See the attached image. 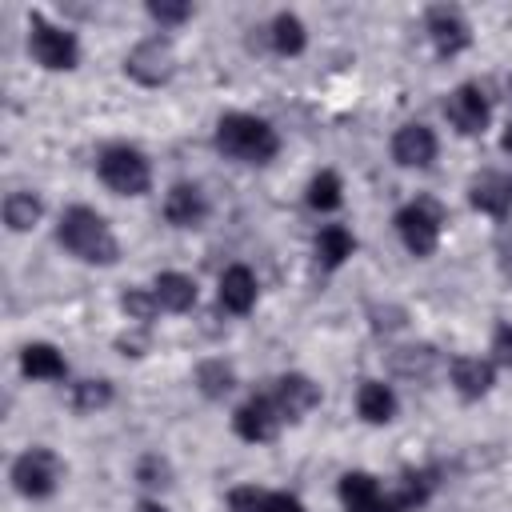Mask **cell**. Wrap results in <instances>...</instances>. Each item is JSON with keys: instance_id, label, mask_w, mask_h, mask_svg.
I'll return each mask as SVG.
<instances>
[{"instance_id": "cell-1", "label": "cell", "mask_w": 512, "mask_h": 512, "mask_svg": "<svg viewBox=\"0 0 512 512\" xmlns=\"http://www.w3.org/2000/svg\"><path fill=\"white\" fill-rule=\"evenodd\" d=\"M56 240L72 260H80L88 268H112L120 260V240H116L112 224L88 204H68L60 212Z\"/></svg>"}, {"instance_id": "cell-2", "label": "cell", "mask_w": 512, "mask_h": 512, "mask_svg": "<svg viewBox=\"0 0 512 512\" xmlns=\"http://www.w3.org/2000/svg\"><path fill=\"white\" fill-rule=\"evenodd\" d=\"M212 144H216V152L228 156L232 164L260 168V164H272V160H276V152H280V132H276L264 116H252V112H224V116L216 120Z\"/></svg>"}, {"instance_id": "cell-3", "label": "cell", "mask_w": 512, "mask_h": 512, "mask_svg": "<svg viewBox=\"0 0 512 512\" xmlns=\"http://www.w3.org/2000/svg\"><path fill=\"white\" fill-rule=\"evenodd\" d=\"M96 176L112 196H144L152 188V164L136 144H108L96 156Z\"/></svg>"}, {"instance_id": "cell-4", "label": "cell", "mask_w": 512, "mask_h": 512, "mask_svg": "<svg viewBox=\"0 0 512 512\" xmlns=\"http://www.w3.org/2000/svg\"><path fill=\"white\" fill-rule=\"evenodd\" d=\"M8 480H12L16 496H24V500H48V496H56V488L64 484V460H60L52 448L32 444V448H24V452L12 460Z\"/></svg>"}, {"instance_id": "cell-5", "label": "cell", "mask_w": 512, "mask_h": 512, "mask_svg": "<svg viewBox=\"0 0 512 512\" xmlns=\"http://www.w3.org/2000/svg\"><path fill=\"white\" fill-rule=\"evenodd\" d=\"M28 56L44 72H72L80 64V40L64 24H52L40 12H28Z\"/></svg>"}, {"instance_id": "cell-6", "label": "cell", "mask_w": 512, "mask_h": 512, "mask_svg": "<svg viewBox=\"0 0 512 512\" xmlns=\"http://www.w3.org/2000/svg\"><path fill=\"white\" fill-rule=\"evenodd\" d=\"M392 228H396V236H400V244H404V252H408V256L428 260V256L440 248L444 212H440L432 200H408L404 208H396Z\"/></svg>"}, {"instance_id": "cell-7", "label": "cell", "mask_w": 512, "mask_h": 512, "mask_svg": "<svg viewBox=\"0 0 512 512\" xmlns=\"http://www.w3.org/2000/svg\"><path fill=\"white\" fill-rule=\"evenodd\" d=\"M124 76L140 88H164L176 76V48L168 36L152 32L144 40H136L124 56Z\"/></svg>"}, {"instance_id": "cell-8", "label": "cell", "mask_w": 512, "mask_h": 512, "mask_svg": "<svg viewBox=\"0 0 512 512\" xmlns=\"http://www.w3.org/2000/svg\"><path fill=\"white\" fill-rule=\"evenodd\" d=\"M444 120L460 132V136H484L492 124V100L480 84L464 80L444 96Z\"/></svg>"}, {"instance_id": "cell-9", "label": "cell", "mask_w": 512, "mask_h": 512, "mask_svg": "<svg viewBox=\"0 0 512 512\" xmlns=\"http://www.w3.org/2000/svg\"><path fill=\"white\" fill-rule=\"evenodd\" d=\"M424 32H428L440 60H456L472 44V24L456 4H432L424 12Z\"/></svg>"}, {"instance_id": "cell-10", "label": "cell", "mask_w": 512, "mask_h": 512, "mask_svg": "<svg viewBox=\"0 0 512 512\" xmlns=\"http://www.w3.org/2000/svg\"><path fill=\"white\" fill-rule=\"evenodd\" d=\"M272 404H276V412H280V420L284 424H296V420H304L312 408H320V384L312 380V376H304V372H284V376H276V384H272Z\"/></svg>"}, {"instance_id": "cell-11", "label": "cell", "mask_w": 512, "mask_h": 512, "mask_svg": "<svg viewBox=\"0 0 512 512\" xmlns=\"http://www.w3.org/2000/svg\"><path fill=\"white\" fill-rule=\"evenodd\" d=\"M448 384L464 404H476L496 388V364L488 356H452L448 360Z\"/></svg>"}, {"instance_id": "cell-12", "label": "cell", "mask_w": 512, "mask_h": 512, "mask_svg": "<svg viewBox=\"0 0 512 512\" xmlns=\"http://www.w3.org/2000/svg\"><path fill=\"white\" fill-rule=\"evenodd\" d=\"M280 424H284V420H280L272 396H248V400L232 412V432H236L244 444H268V440H276Z\"/></svg>"}, {"instance_id": "cell-13", "label": "cell", "mask_w": 512, "mask_h": 512, "mask_svg": "<svg viewBox=\"0 0 512 512\" xmlns=\"http://www.w3.org/2000/svg\"><path fill=\"white\" fill-rule=\"evenodd\" d=\"M436 156H440V140H436V132L428 128V124H400L396 128V136H392V160L400 164V168H432L436 164Z\"/></svg>"}, {"instance_id": "cell-14", "label": "cell", "mask_w": 512, "mask_h": 512, "mask_svg": "<svg viewBox=\"0 0 512 512\" xmlns=\"http://www.w3.org/2000/svg\"><path fill=\"white\" fill-rule=\"evenodd\" d=\"M208 212H212V204H208L204 188L192 184V180H180V184H172V188L164 192V220H168L172 228H184V232L204 228Z\"/></svg>"}, {"instance_id": "cell-15", "label": "cell", "mask_w": 512, "mask_h": 512, "mask_svg": "<svg viewBox=\"0 0 512 512\" xmlns=\"http://www.w3.org/2000/svg\"><path fill=\"white\" fill-rule=\"evenodd\" d=\"M468 204H472V212L504 224L512 216V176H504V172H480L468 184Z\"/></svg>"}, {"instance_id": "cell-16", "label": "cell", "mask_w": 512, "mask_h": 512, "mask_svg": "<svg viewBox=\"0 0 512 512\" xmlns=\"http://www.w3.org/2000/svg\"><path fill=\"white\" fill-rule=\"evenodd\" d=\"M256 296H260V280L248 264H228L216 280V300L224 312L232 316H248L256 308Z\"/></svg>"}, {"instance_id": "cell-17", "label": "cell", "mask_w": 512, "mask_h": 512, "mask_svg": "<svg viewBox=\"0 0 512 512\" xmlns=\"http://www.w3.org/2000/svg\"><path fill=\"white\" fill-rule=\"evenodd\" d=\"M152 292H156V304H160V312H172V316H184V312H192V308H196V300H200V288H196V280H192L188 272H176V268H164V272H156V276H152Z\"/></svg>"}, {"instance_id": "cell-18", "label": "cell", "mask_w": 512, "mask_h": 512, "mask_svg": "<svg viewBox=\"0 0 512 512\" xmlns=\"http://www.w3.org/2000/svg\"><path fill=\"white\" fill-rule=\"evenodd\" d=\"M396 412H400V396H396L392 384H384V380H360V388H356V416L364 424L384 428V424L396 420Z\"/></svg>"}, {"instance_id": "cell-19", "label": "cell", "mask_w": 512, "mask_h": 512, "mask_svg": "<svg viewBox=\"0 0 512 512\" xmlns=\"http://www.w3.org/2000/svg\"><path fill=\"white\" fill-rule=\"evenodd\" d=\"M336 492H340L344 512H380V504H384V484L372 472H364V468L344 472Z\"/></svg>"}, {"instance_id": "cell-20", "label": "cell", "mask_w": 512, "mask_h": 512, "mask_svg": "<svg viewBox=\"0 0 512 512\" xmlns=\"http://www.w3.org/2000/svg\"><path fill=\"white\" fill-rule=\"evenodd\" d=\"M20 372L28 380H64L68 376V360H64V352L56 344L32 340V344L20 348Z\"/></svg>"}, {"instance_id": "cell-21", "label": "cell", "mask_w": 512, "mask_h": 512, "mask_svg": "<svg viewBox=\"0 0 512 512\" xmlns=\"http://www.w3.org/2000/svg\"><path fill=\"white\" fill-rule=\"evenodd\" d=\"M0 216H4V228L8 232H32L40 220H44V200L32 192V188H16V192H8L4 196V204H0Z\"/></svg>"}, {"instance_id": "cell-22", "label": "cell", "mask_w": 512, "mask_h": 512, "mask_svg": "<svg viewBox=\"0 0 512 512\" xmlns=\"http://www.w3.org/2000/svg\"><path fill=\"white\" fill-rule=\"evenodd\" d=\"M316 264L320 268H328V272H336L340 264H348L352 260V252H356V236H352V228H344V224H324L320 232H316Z\"/></svg>"}, {"instance_id": "cell-23", "label": "cell", "mask_w": 512, "mask_h": 512, "mask_svg": "<svg viewBox=\"0 0 512 512\" xmlns=\"http://www.w3.org/2000/svg\"><path fill=\"white\" fill-rule=\"evenodd\" d=\"M264 36H268V48L276 56H300L308 48V28L296 12H276L272 24L264 28Z\"/></svg>"}, {"instance_id": "cell-24", "label": "cell", "mask_w": 512, "mask_h": 512, "mask_svg": "<svg viewBox=\"0 0 512 512\" xmlns=\"http://www.w3.org/2000/svg\"><path fill=\"white\" fill-rule=\"evenodd\" d=\"M192 384L204 400H224L232 388H236V368L224 360V356H208L192 368Z\"/></svg>"}, {"instance_id": "cell-25", "label": "cell", "mask_w": 512, "mask_h": 512, "mask_svg": "<svg viewBox=\"0 0 512 512\" xmlns=\"http://www.w3.org/2000/svg\"><path fill=\"white\" fill-rule=\"evenodd\" d=\"M116 400V388L108 376H84L76 384H68V408L80 416H96Z\"/></svg>"}, {"instance_id": "cell-26", "label": "cell", "mask_w": 512, "mask_h": 512, "mask_svg": "<svg viewBox=\"0 0 512 512\" xmlns=\"http://www.w3.org/2000/svg\"><path fill=\"white\" fill-rule=\"evenodd\" d=\"M304 200H308V208H312V212H336V208L344 204V180H340V172L320 168V172L308 180Z\"/></svg>"}, {"instance_id": "cell-27", "label": "cell", "mask_w": 512, "mask_h": 512, "mask_svg": "<svg viewBox=\"0 0 512 512\" xmlns=\"http://www.w3.org/2000/svg\"><path fill=\"white\" fill-rule=\"evenodd\" d=\"M120 312L128 316V324H136V328H152V320L160 316V304H156L152 284H148V288H144V284L128 288V292L120 296Z\"/></svg>"}, {"instance_id": "cell-28", "label": "cell", "mask_w": 512, "mask_h": 512, "mask_svg": "<svg viewBox=\"0 0 512 512\" xmlns=\"http://www.w3.org/2000/svg\"><path fill=\"white\" fill-rule=\"evenodd\" d=\"M132 476H136V484L144 488V492H164V488H172V464H168V456H160V452H144L140 460H136V468H132Z\"/></svg>"}, {"instance_id": "cell-29", "label": "cell", "mask_w": 512, "mask_h": 512, "mask_svg": "<svg viewBox=\"0 0 512 512\" xmlns=\"http://www.w3.org/2000/svg\"><path fill=\"white\" fill-rule=\"evenodd\" d=\"M392 368L400 376H428L436 368V348L432 344H408V348H396L392 352Z\"/></svg>"}, {"instance_id": "cell-30", "label": "cell", "mask_w": 512, "mask_h": 512, "mask_svg": "<svg viewBox=\"0 0 512 512\" xmlns=\"http://www.w3.org/2000/svg\"><path fill=\"white\" fill-rule=\"evenodd\" d=\"M144 12H148L160 28H176V24L192 20V4H184V0H148Z\"/></svg>"}, {"instance_id": "cell-31", "label": "cell", "mask_w": 512, "mask_h": 512, "mask_svg": "<svg viewBox=\"0 0 512 512\" xmlns=\"http://www.w3.org/2000/svg\"><path fill=\"white\" fill-rule=\"evenodd\" d=\"M368 316H372V332L376 336H392V332H400L408 324V312L400 304H376V308H368Z\"/></svg>"}, {"instance_id": "cell-32", "label": "cell", "mask_w": 512, "mask_h": 512, "mask_svg": "<svg viewBox=\"0 0 512 512\" xmlns=\"http://www.w3.org/2000/svg\"><path fill=\"white\" fill-rule=\"evenodd\" d=\"M488 360L496 368H512V320H496L492 340H488Z\"/></svg>"}, {"instance_id": "cell-33", "label": "cell", "mask_w": 512, "mask_h": 512, "mask_svg": "<svg viewBox=\"0 0 512 512\" xmlns=\"http://www.w3.org/2000/svg\"><path fill=\"white\" fill-rule=\"evenodd\" d=\"M260 508H264V488L240 484L228 492V512H260Z\"/></svg>"}, {"instance_id": "cell-34", "label": "cell", "mask_w": 512, "mask_h": 512, "mask_svg": "<svg viewBox=\"0 0 512 512\" xmlns=\"http://www.w3.org/2000/svg\"><path fill=\"white\" fill-rule=\"evenodd\" d=\"M492 256H496V272H500V276L512 284V228H504V232L496 236Z\"/></svg>"}, {"instance_id": "cell-35", "label": "cell", "mask_w": 512, "mask_h": 512, "mask_svg": "<svg viewBox=\"0 0 512 512\" xmlns=\"http://www.w3.org/2000/svg\"><path fill=\"white\" fill-rule=\"evenodd\" d=\"M260 512H308L292 492H264V508Z\"/></svg>"}, {"instance_id": "cell-36", "label": "cell", "mask_w": 512, "mask_h": 512, "mask_svg": "<svg viewBox=\"0 0 512 512\" xmlns=\"http://www.w3.org/2000/svg\"><path fill=\"white\" fill-rule=\"evenodd\" d=\"M116 348H120L124 356H144V348H148V328H140V332H128V336H120V340H116Z\"/></svg>"}, {"instance_id": "cell-37", "label": "cell", "mask_w": 512, "mask_h": 512, "mask_svg": "<svg viewBox=\"0 0 512 512\" xmlns=\"http://www.w3.org/2000/svg\"><path fill=\"white\" fill-rule=\"evenodd\" d=\"M136 512H168V508H164L156 496H148V500H140V504H136Z\"/></svg>"}, {"instance_id": "cell-38", "label": "cell", "mask_w": 512, "mask_h": 512, "mask_svg": "<svg viewBox=\"0 0 512 512\" xmlns=\"http://www.w3.org/2000/svg\"><path fill=\"white\" fill-rule=\"evenodd\" d=\"M500 148L512 156V120H508V124H504V132H500Z\"/></svg>"}, {"instance_id": "cell-39", "label": "cell", "mask_w": 512, "mask_h": 512, "mask_svg": "<svg viewBox=\"0 0 512 512\" xmlns=\"http://www.w3.org/2000/svg\"><path fill=\"white\" fill-rule=\"evenodd\" d=\"M508 100H512V76H508Z\"/></svg>"}]
</instances>
